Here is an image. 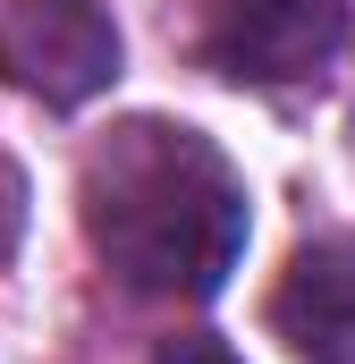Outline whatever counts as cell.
<instances>
[{
    "label": "cell",
    "mask_w": 355,
    "mask_h": 364,
    "mask_svg": "<svg viewBox=\"0 0 355 364\" xmlns=\"http://www.w3.org/2000/svg\"><path fill=\"white\" fill-rule=\"evenodd\" d=\"M271 331L296 364H355V237H313L271 279Z\"/></svg>",
    "instance_id": "obj_4"
},
{
    "label": "cell",
    "mask_w": 355,
    "mask_h": 364,
    "mask_svg": "<svg viewBox=\"0 0 355 364\" xmlns=\"http://www.w3.org/2000/svg\"><path fill=\"white\" fill-rule=\"evenodd\" d=\"M0 77L43 110H85L119 77V17L102 0H0Z\"/></svg>",
    "instance_id": "obj_3"
},
{
    "label": "cell",
    "mask_w": 355,
    "mask_h": 364,
    "mask_svg": "<svg viewBox=\"0 0 355 364\" xmlns=\"http://www.w3.org/2000/svg\"><path fill=\"white\" fill-rule=\"evenodd\" d=\"M153 364H237V356H229L220 339H170V348H161Z\"/></svg>",
    "instance_id": "obj_5"
},
{
    "label": "cell",
    "mask_w": 355,
    "mask_h": 364,
    "mask_svg": "<svg viewBox=\"0 0 355 364\" xmlns=\"http://www.w3.org/2000/svg\"><path fill=\"white\" fill-rule=\"evenodd\" d=\"M77 220H85V246L102 255V272L161 305L220 296L254 229L237 161L203 127L161 119V110H136L85 144Z\"/></svg>",
    "instance_id": "obj_1"
},
{
    "label": "cell",
    "mask_w": 355,
    "mask_h": 364,
    "mask_svg": "<svg viewBox=\"0 0 355 364\" xmlns=\"http://www.w3.org/2000/svg\"><path fill=\"white\" fill-rule=\"evenodd\" d=\"M186 43L229 85H305L347 51V0H186Z\"/></svg>",
    "instance_id": "obj_2"
}]
</instances>
